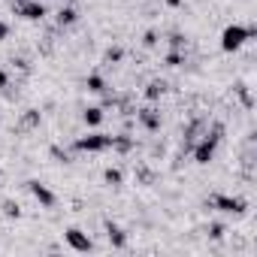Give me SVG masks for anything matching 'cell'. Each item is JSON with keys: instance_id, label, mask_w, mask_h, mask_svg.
<instances>
[{"instance_id": "1", "label": "cell", "mask_w": 257, "mask_h": 257, "mask_svg": "<svg viewBox=\"0 0 257 257\" xmlns=\"http://www.w3.org/2000/svg\"><path fill=\"white\" fill-rule=\"evenodd\" d=\"M251 37H254V25H227L224 34H221V49L224 52H239Z\"/></svg>"}, {"instance_id": "2", "label": "cell", "mask_w": 257, "mask_h": 257, "mask_svg": "<svg viewBox=\"0 0 257 257\" xmlns=\"http://www.w3.org/2000/svg\"><path fill=\"white\" fill-rule=\"evenodd\" d=\"M109 149H112V137L100 134V131H91V134H85L73 143V152H82V155H100V152H109Z\"/></svg>"}, {"instance_id": "3", "label": "cell", "mask_w": 257, "mask_h": 257, "mask_svg": "<svg viewBox=\"0 0 257 257\" xmlns=\"http://www.w3.org/2000/svg\"><path fill=\"white\" fill-rule=\"evenodd\" d=\"M218 146H221L218 140H212L209 134H203V137H200V140H197V143L188 149V152L194 155V161H197L200 167H206V164H212V161H215V155H218Z\"/></svg>"}, {"instance_id": "4", "label": "cell", "mask_w": 257, "mask_h": 257, "mask_svg": "<svg viewBox=\"0 0 257 257\" xmlns=\"http://www.w3.org/2000/svg\"><path fill=\"white\" fill-rule=\"evenodd\" d=\"M209 206L224 212V215H245V209H248V203L242 197H230V194H215L209 200Z\"/></svg>"}, {"instance_id": "5", "label": "cell", "mask_w": 257, "mask_h": 257, "mask_svg": "<svg viewBox=\"0 0 257 257\" xmlns=\"http://www.w3.org/2000/svg\"><path fill=\"white\" fill-rule=\"evenodd\" d=\"M64 242H67L73 251H79V254L94 251V239H91L85 230H79V227H67V230H64Z\"/></svg>"}, {"instance_id": "6", "label": "cell", "mask_w": 257, "mask_h": 257, "mask_svg": "<svg viewBox=\"0 0 257 257\" xmlns=\"http://www.w3.org/2000/svg\"><path fill=\"white\" fill-rule=\"evenodd\" d=\"M134 115H137V124L143 127V131H149V134H158V131H161V124H164V118H161V109H158V106L137 109Z\"/></svg>"}, {"instance_id": "7", "label": "cell", "mask_w": 257, "mask_h": 257, "mask_svg": "<svg viewBox=\"0 0 257 257\" xmlns=\"http://www.w3.org/2000/svg\"><path fill=\"white\" fill-rule=\"evenodd\" d=\"M16 13H19L22 19H28V22H43V19L49 16V10H46L43 0H19V4H16Z\"/></svg>"}, {"instance_id": "8", "label": "cell", "mask_w": 257, "mask_h": 257, "mask_svg": "<svg viewBox=\"0 0 257 257\" xmlns=\"http://www.w3.org/2000/svg\"><path fill=\"white\" fill-rule=\"evenodd\" d=\"M28 191L34 194V200H37L43 209H55V206H58L55 191H52V188H46V185H43V182H37V179H34V182H28Z\"/></svg>"}, {"instance_id": "9", "label": "cell", "mask_w": 257, "mask_h": 257, "mask_svg": "<svg viewBox=\"0 0 257 257\" xmlns=\"http://www.w3.org/2000/svg\"><path fill=\"white\" fill-rule=\"evenodd\" d=\"M134 146H137V140H134L131 134H118V137H112V152H118V155H131Z\"/></svg>"}, {"instance_id": "10", "label": "cell", "mask_w": 257, "mask_h": 257, "mask_svg": "<svg viewBox=\"0 0 257 257\" xmlns=\"http://www.w3.org/2000/svg\"><path fill=\"white\" fill-rule=\"evenodd\" d=\"M164 94H167V82H164V79H152V82L146 85V100H149V103H158Z\"/></svg>"}, {"instance_id": "11", "label": "cell", "mask_w": 257, "mask_h": 257, "mask_svg": "<svg viewBox=\"0 0 257 257\" xmlns=\"http://www.w3.org/2000/svg\"><path fill=\"white\" fill-rule=\"evenodd\" d=\"M106 239H109L115 248H124V245H127V233H124L118 224H112V221H106Z\"/></svg>"}, {"instance_id": "12", "label": "cell", "mask_w": 257, "mask_h": 257, "mask_svg": "<svg viewBox=\"0 0 257 257\" xmlns=\"http://www.w3.org/2000/svg\"><path fill=\"white\" fill-rule=\"evenodd\" d=\"M55 22H58V28H73V25L79 22V13H76L73 7H61V10H58V19H55Z\"/></svg>"}, {"instance_id": "13", "label": "cell", "mask_w": 257, "mask_h": 257, "mask_svg": "<svg viewBox=\"0 0 257 257\" xmlns=\"http://www.w3.org/2000/svg\"><path fill=\"white\" fill-rule=\"evenodd\" d=\"M40 124H43L40 109H25V115H22V131H37Z\"/></svg>"}, {"instance_id": "14", "label": "cell", "mask_w": 257, "mask_h": 257, "mask_svg": "<svg viewBox=\"0 0 257 257\" xmlns=\"http://www.w3.org/2000/svg\"><path fill=\"white\" fill-rule=\"evenodd\" d=\"M103 112H106L103 106H88L82 118H85V124H88V127H100V124H103V118H106Z\"/></svg>"}, {"instance_id": "15", "label": "cell", "mask_w": 257, "mask_h": 257, "mask_svg": "<svg viewBox=\"0 0 257 257\" xmlns=\"http://www.w3.org/2000/svg\"><path fill=\"white\" fill-rule=\"evenodd\" d=\"M85 88H88L91 94H103V91H106V79H103L100 73H91V76L85 79Z\"/></svg>"}, {"instance_id": "16", "label": "cell", "mask_w": 257, "mask_h": 257, "mask_svg": "<svg viewBox=\"0 0 257 257\" xmlns=\"http://www.w3.org/2000/svg\"><path fill=\"white\" fill-rule=\"evenodd\" d=\"M103 182H106V185H112V188H121L124 173H121V170H115V167H109V170L103 173Z\"/></svg>"}, {"instance_id": "17", "label": "cell", "mask_w": 257, "mask_h": 257, "mask_svg": "<svg viewBox=\"0 0 257 257\" xmlns=\"http://www.w3.org/2000/svg\"><path fill=\"white\" fill-rule=\"evenodd\" d=\"M164 64H167V67H182V64H185V52H182V49H170L167 58H164Z\"/></svg>"}, {"instance_id": "18", "label": "cell", "mask_w": 257, "mask_h": 257, "mask_svg": "<svg viewBox=\"0 0 257 257\" xmlns=\"http://www.w3.org/2000/svg\"><path fill=\"white\" fill-rule=\"evenodd\" d=\"M0 209H4L7 218H22V206L13 203V200H4V203H0Z\"/></svg>"}, {"instance_id": "19", "label": "cell", "mask_w": 257, "mask_h": 257, "mask_svg": "<svg viewBox=\"0 0 257 257\" xmlns=\"http://www.w3.org/2000/svg\"><path fill=\"white\" fill-rule=\"evenodd\" d=\"M236 94H239V100H242V106H245V109H251V106H254V94H251L245 85H239V88H236Z\"/></svg>"}, {"instance_id": "20", "label": "cell", "mask_w": 257, "mask_h": 257, "mask_svg": "<svg viewBox=\"0 0 257 257\" xmlns=\"http://www.w3.org/2000/svg\"><path fill=\"white\" fill-rule=\"evenodd\" d=\"M52 158H55L58 164H70V161H73V155H70V152H64L61 146H52Z\"/></svg>"}, {"instance_id": "21", "label": "cell", "mask_w": 257, "mask_h": 257, "mask_svg": "<svg viewBox=\"0 0 257 257\" xmlns=\"http://www.w3.org/2000/svg\"><path fill=\"white\" fill-rule=\"evenodd\" d=\"M158 43H161V34H158V31H146V37H143V46H146V49H155Z\"/></svg>"}, {"instance_id": "22", "label": "cell", "mask_w": 257, "mask_h": 257, "mask_svg": "<svg viewBox=\"0 0 257 257\" xmlns=\"http://www.w3.org/2000/svg\"><path fill=\"white\" fill-rule=\"evenodd\" d=\"M121 58H124V49H118V46H115V49H106V61H109V64H118Z\"/></svg>"}, {"instance_id": "23", "label": "cell", "mask_w": 257, "mask_h": 257, "mask_svg": "<svg viewBox=\"0 0 257 257\" xmlns=\"http://www.w3.org/2000/svg\"><path fill=\"white\" fill-rule=\"evenodd\" d=\"M170 49H182L185 52V37L176 31V34H170Z\"/></svg>"}, {"instance_id": "24", "label": "cell", "mask_w": 257, "mask_h": 257, "mask_svg": "<svg viewBox=\"0 0 257 257\" xmlns=\"http://www.w3.org/2000/svg\"><path fill=\"white\" fill-rule=\"evenodd\" d=\"M137 176H140V182H143V185H152V179H155V173H152L149 167H140V170H137Z\"/></svg>"}, {"instance_id": "25", "label": "cell", "mask_w": 257, "mask_h": 257, "mask_svg": "<svg viewBox=\"0 0 257 257\" xmlns=\"http://www.w3.org/2000/svg\"><path fill=\"white\" fill-rule=\"evenodd\" d=\"M224 233H227L224 224H212V227H209V236H212V239H224Z\"/></svg>"}, {"instance_id": "26", "label": "cell", "mask_w": 257, "mask_h": 257, "mask_svg": "<svg viewBox=\"0 0 257 257\" xmlns=\"http://www.w3.org/2000/svg\"><path fill=\"white\" fill-rule=\"evenodd\" d=\"M4 40H10V22L0 19V43H4Z\"/></svg>"}, {"instance_id": "27", "label": "cell", "mask_w": 257, "mask_h": 257, "mask_svg": "<svg viewBox=\"0 0 257 257\" xmlns=\"http://www.w3.org/2000/svg\"><path fill=\"white\" fill-rule=\"evenodd\" d=\"M7 88H10V73L0 70V91H7Z\"/></svg>"}, {"instance_id": "28", "label": "cell", "mask_w": 257, "mask_h": 257, "mask_svg": "<svg viewBox=\"0 0 257 257\" xmlns=\"http://www.w3.org/2000/svg\"><path fill=\"white\" fill-rule=\"evenodd\" d=\"M167 7H173V10H179V7H182V0H167Z\"/></svg>"}]
</instances>
